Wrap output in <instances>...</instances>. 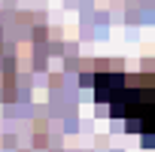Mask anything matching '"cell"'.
Here are the masks:
<instances>
[{
    "mask_svg": "<svg viewBox=\"0 0 155 152\" xmlns=\"http://www.w3.org/2000/svg\"><path fill=\"white\" fill-rule=\"evenodd\" d=\"M94 101L110 107L128 131H137L146 146H155V76L149 73H97L88 79Z\"/></svg>",
    "mask_w": 155,
    "mask_h": 152,
    "instance_id": "1",
    "label": "cell"
}]
</instances>
